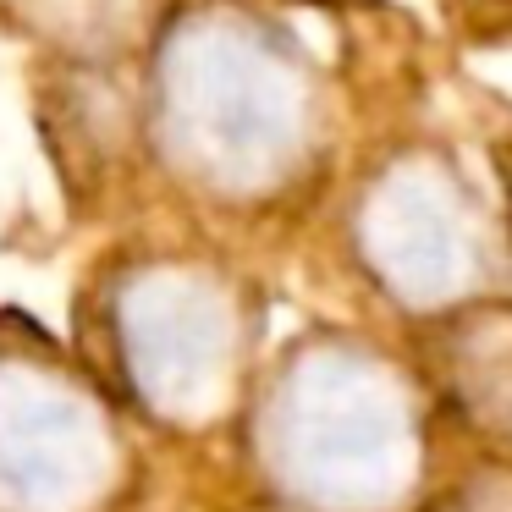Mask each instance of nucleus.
Segmentation results:
<instances>
[{
  "label": "nucleus",
  "instance_id": "obj_1",
  "mask_svg": "<svg viewBox=\"0 0 512 512\" xmlns=\"http://www.w3.org/2000/svg\"><path fill=\"white\" fill-rule=\"evenodd\" d=\"M94 479L89 419L56 391H6L0 397V496L6 507H72Z\"/></svg>",
  "mask_w": 512,
  "mask_h": 512
},
{
  "label": "nucleus",
  "instance_id": "obj_2",
  "mask_svg": "<svg viewBox=\"0 0 512 512\" xmlns=\"http://www.w3.org/2000/svg\"><path fill=\"white\" fill-rule=\"evenodd\" d=\"M303 408L331 419V430L314 419H292V441H298L303 474H320L331 490L353 485L358 496L375 490V479L397 474L402 419L391 413L380 386H364L358 375H353V386H314V397Z\"/></svg>",
  "mask_w": 512,
  "mask_h": 512
},
{
  "label": "nucleus",
  "instance_id": "obj_3",
  "mask_svg": "<svg viewBox=\"0 0 512 512\" xmlns=\"http://www.w3.org/2000/svg\"><path fill=\"white\" fill-rule=\"evenodd\" d=\"M221 78H188V89H199V100L188 94V105H199V133L221 149L226 160L259 155L281 138L287 127V105H281V83L270 78L276 67H254L243 50H221L215 61Z\"/></svg>",
  "mask_w": 512,
  "mask_h": 512
},
{
  "label": "nucleus",
  "instance_id": "obj_4",
  "mask_svg": "<svg viewBox=\"0 0 512 512\" xmlns=\"http://www.w3.org/2000/svg\"><path fill=\"white\" fill-rule=\"evenodd\" d=\"M204 325H215L204 298L182 292L177 303H155V309L144 298V320L127 336L138 358V375H144V391H155V397H193L199 386H210L226 342H182L188 331H204Z\"/></svg>",
  "mask_w": 512,
  "mask_h": 512
}]
</instances>
